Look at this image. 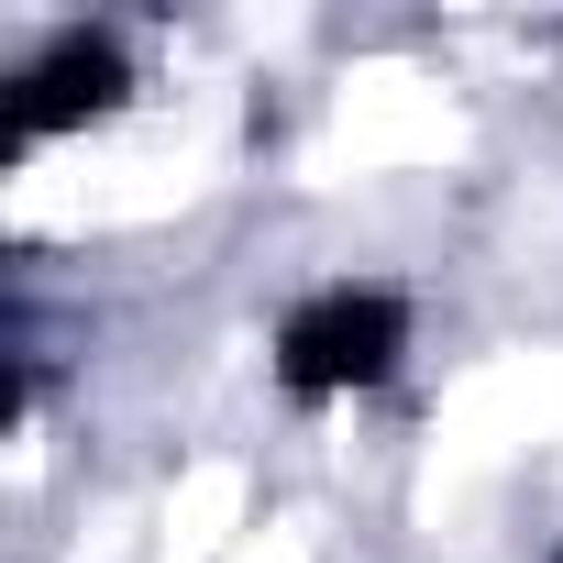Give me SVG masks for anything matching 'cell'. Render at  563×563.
<instances>
[{"label": "cell", "instance_id": "7a4b0ae2", "mask_svg": "<svg viewBox=\"0 0 563 563\" xmlns=\"http://www.w3.org/2000/svg\"><path fill=\"white\" fill-rule=\"evenodd\" d=\"M122 89H133V67H122L111 34H56V45L23 67V122H34V133H67V122H100Z\"/></svg>", "mask_w": 563, "mask_h": 563}, {"label": "cell", "instance_id": "6da1fadb", "mask_svg": "<svg viewBox=\"0 0 563 563\" xmlns=\"http://www.w3.org/2000/svg\"><path fill=\"white\" fill-rule=\"evenodd\" d=\"M398 354H409V310L387 288H321V299H299L288 321H276V376H288L299 398H354Z\"/></svg>", "mask_w": 563, "mask_h": 563}]
</instances>
